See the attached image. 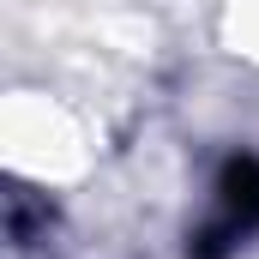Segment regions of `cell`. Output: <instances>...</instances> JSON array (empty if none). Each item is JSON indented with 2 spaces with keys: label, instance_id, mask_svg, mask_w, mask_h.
Returning a JSON list of instances; mask_svg holds the SVG:
<instances>
[{
  "label": "cell",
  "instance_id": "cell-1",
  "mask_svg": "<svg viewBox=\"0 0 259 259\" xmlns=\"http://www.w3.org/2000/svg\"><path fill=\"white\" fill-rule=\"evenodd\" d=\"M247 235H259V157H229L211 187V217L187 241L193 259H229Z\"/></svg>",
  "mask_w": 259,
  "mask_h": 259
}]
</instances>
